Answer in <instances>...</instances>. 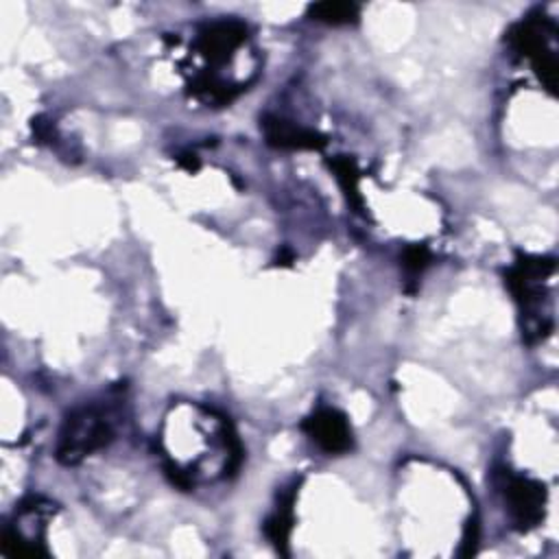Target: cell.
<instances>
[{
  "instance_id": "7",
  "label": "cell",
  "mask_w": 559,
  "mask_h": 559,
  "mask_svg": "<svg viewBox=\"0 0 559 559\" xmlns=\"http://www.w3.org/2000/svg\"><path fill=\"white\" fill-rule=\"evenodd\" d=\"M260 129L266 144L282 151H321L328 144L323 133L275 114H264L260 118Z\"/></svg>"
},
{
  "instance_id": "5",
  "label": "cell",
  "mask_w": 559,
  "mask_h": 559,
  "mask_svg": "<svg viewBox=\"0 0 559 559\" xmlns=\"http://www.w3.org/2000/svg\"><path fill=\"white\" fill-rule=\"evenodd\" d=\"M249 37V26L242 20L225 17V20H214L207 22L199 28L197 39H194V50L205 59L210 72L218 74V66H225L234 59L236 50L245 46Z\"/></svg>"
},
{
  "instance_id": "12",
  "label": "cell",
  "mask_w": 559,
  "mask_h": 559,
  "mask_svg": "<svg viewBox=\"0 0 559 559\" xmlns=\"http://www.w3.org/2000/svg\"><path fill=\"white\" fill-rule=\"evenodd\" d=\"M430 260H432V253H430L428 245L411 242V245L404 247V251L400 255V262H402V269H404V275H406V293L413 295L417 290V280L428 269Z\"/></svg>"
},
{
  "instance_id": "3",
  "label": "cell",
  "mask_w": 559,
  "mask_h": 559,
  "mask_svg": "<svg viewBox=\"0 0 559 559\" xmlns=\"http://www.w3.org/2000/svg\"><path fill=\"white\" fill-rule=\"evenodd\" d=\"M557 26L544 15H526L507 31V44L518 57L531 61L533 72L542 85L555 94L557 92V52H555Z\"/></svg>"
},
{
  "instance_id": "13",
  "label": "cell",
  "mask_w": 559,
  "mask_h": 559,
  "mask_svg": "<svg viewBox=\"0 0 559 559\" xmlns=\"http://www.w3.org/2000/svg\"><path fill=\"white\" fill-rule=\"evenodd\" d=\"M31 129H33V135H35L39 142H55L52 138H57L52 122H48L44 116H37V118H33V122H31Z\"/></svg>"
},
{
  "instance_id": "4",
  "label": "cell",
  "mask_w": 559,
  "mask_h": 559,
  "mask_svg": "<svg viewBox=\"0 0 559 559\" xmlns=\"http://www.w3.org/2000/svg\"><path fill=\"white\" fill-rule=\"evenodd\" d=\"M496 485L504 498L509 518L518 531L526 533L544 520V507L548 498L544 483L531 476L500 469L496 472Z\"/></svg>"
},
{
  "instance_id": "9",
  "label": "cell",
  "mask_w": 559,
  "mask_h": 559,
  "mask_svg": "<svg viewBox=\"0 0 559 559\" xmlns=\"http://www.w3.org/2000/svg\"><path fill=\"white\" fill-rule=\"evenodd\" d=\"M247 90L245 83H231L227 79H223L216 72L210 70H199L190 81H188V92L201 100L203 105H212V107H223L229 105L231 100H236L242 92Z\"/></svg>"
},
{
  "instance_id": "8",
  "label": "cell",
  "mask_w": 559,
  "mask_h": 559,
  "mask_svg": "<svg viewBox=\"0 0 559 559\" xmlns=\"http://www.w3.org/2000/svg\"><path fill=\"white\" fill-rule=\"evenodd\" d=\"M295 496H297V483L282 489L277 493L275 511L262 524L264 537L273 544V548L280 555H288V539H290V531H293V524H295V513H293Z\"/></svg>"
},
{
  "instance_id": "2",
  "label": "cell",
  "mask_w": 559,
  "mask_h": 559,
  "mask_svg": "<svg viewBox=\"0 0 559 559\" xmlns=\"http://www.w3.org/2000/svg\"><path fill=\"white\" fill-rule=\"evenodd\" d=\"M114 437V413L105 404H85L66 415L59 430L55 456L61 465H79L85 456L107 448Z\"/></svg>"
},
{
  "instance_id": "6",
  "label": "cell",
  "mask_w": 559,
  "mask_h": 559,
  "mask_svg": "<svg viewBox=\"0 0 559 559\" xmlns=\"http://www.w3.org/2000/svg\"><path fill=\"white\" fill-rule=\"evenodd\" d=\"M301 430L323 450L325 454H347L354 448L352 426L338 408L321 406L301 421Z\"/></svg>"
},
{
  "instance_id": "14",
  "label": "cell",
  "mask_w": 559,
  "mask_h": 559,
  "mask_svg": "<svg viewBox=\"0 0 559 559\" xmlns=\"http://www.w3.org/2000/svg\"><path fill=\"white\" fill-rule=\"evenodd\" d=\"M177 164H179L181 168H186L188 173H197V170H199V166H201V162H199L197 153H190V151H186V153L177 155Z\"/></svg>"
},
{
  "instance_id": "10",
  "label": "cell",
  "mask_w": 559,
  "mask_h": 559,
  "mask_svg": "<svg viewBox=\"0 0 559 559\" xmlns=\"http://www.w3.org/2000/svg\"><path fill=\"white\" fill-rule=\"evenodd\" d=\"M328 166L330 170L334 173L349 207L356 212V214H365V199L360 194V188H358V181H360V170L356 166V159L349 157V155H334L328 159Z\"/></svg>"
},
{
  "instance_id": "1",
  "label": "cell",
  "mask_w": 559,
  "mask_h": 559,
  "mask_svg": "<svg viewBox=\"0 0 559 559\" xmlns=\"http://www.w3.org/2000/svg\"><path fill=\"white\" fill-rule=\"evenodd\" d=\"M557 262L550 255L515 253L513 264L504 271V284L520 310V330L526 345L546 341L555 328L548 301L546 282L555 273Z\"/></svg>"
},
{
  "instance_id": "11",
  "label": "cell",
  "mask_w": 559,
  "mask_h": 559,
  "mask_svg": "<svg viewBox=\"0 0 559 559\" xmlns=\"http://www.w3.org/2000/svg\"><path fill=\"white\" fill-rule=\"evenodd\" d=\"M308 15L314 22L330 24V26H343L354 24L360 15V7L356 2H317L308 7Z\"/></svg>"
}]
</instances>
